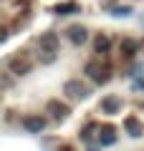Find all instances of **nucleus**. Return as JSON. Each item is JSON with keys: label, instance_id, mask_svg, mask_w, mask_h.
I'll return each mask as SVG.
<instances>
[{"label": "nucleus", "instance_id": "1", "mask_svg": "<svg viewBox=\"0 0 144 151\" xmlns=\"http://www.w3.org/2000/svg\"><path fill=\"white\" fill-rule=\"evenodd\" d=\"M36 58L41 60L43 65L53 63L58 58V35L56 33H43L38 38V45H36Z\"/></svg>", "mask_w": 144, "mask_h": 151}, {"label": "nucleus", "instance_id": "2", "mask_svg": "<svg viewBox=\"0 0 144 151\" xmlns=\"http://www.w3.org/2000/svg\"><path fill=\"white\" fill-rule=\"evenodd\" d=\"M86 76H89L96 86L109 83V78H111V65L99 63V60H89V63H86Z\"/></svg>", "mask_w": 144, "mask_h": 151}, {"label": "nucleus", "instance_id": "3", "mask_svg": "<svg viewBox=\"0 0 144 151\" xmlns=\"http://www.w3.org/2000/svg\"><path fill=\"white\" fill-rule=\"evenodd\" d=\"M8 65H10V70H13L15 76H25V73H31V68H33L28 53H15V55H10Z\"/></svg>", "mask_w": 144, "mask_h": 151}, {"label": "nucleus", "instance_id": "4", "mask_svg": "<svg viewBox=\"0 0 144 151\" xmlns=\"http://www.w3.org/2000/svg\"><path fill=\"white\" fill-rule=\"evenodd\" d=\"M63 93L68 98H73V101H81V98H89V88L84 86L81 81H66V86H63Z\"/></svg>", "mask_w": 144, "mask_h": 151}, {"label": "nucleus", "instance_id": "5", "mask_svg": "<svg viewBox=\"0 0 144 151\" xmlns=\"http://www.w3.org/2000/svg\"><path fill=\"white\" fill-rule=\"evenodd\" d=\"M96 141H99V146H111L116 141V129L114 126H101L96 131Z\"/></svg>", "mask_w": 144, "mask_h": 151}, {"label": "nucleus", "instance_id": "6", "mask_svg": "<svg viewBox=\"0 0 144 151\" xmlns=\"http://www.w3.org/2000/svg\"><path fill=\"white\" fill-rule=\"evenodd\" d=\"M68 40L73 45H84L86 40H89V30H86L84 25H71L68 28Z\"/></svg>", "mask_w": 144, "mask_h": 151}, {"label": "nucleus", "instance_id": "7", "mask_svg": "<svg viewBox=\"0 0 144 151\" xmlns=\"http://www.w3.org/2000/svg\"><path fill=\"white\" fill-rule=\"evenodd\" d=\"M23 129L31 131V134H41L46 129V119H41V116H25L23 119Z\"/></svg>", "mask_w": 144, "mask_h": 151}, {"label": "nucleus", "instance_id": "8", "mask_svg": "<svg viewBox=\"0 0 144 151\" xmlns=\"http://www.w3.org/2000/svg\"><path fill=\"white\" fill-rule=\"evenodd\" d=\"M119 108H121V98L119 96H104L101 98V111L104 113L114 116V113H119Z\"/></svg>", "mask_w": 144, "mask_h": 151}, {"label": "nucleus", "instance_id": "9", "mask_svg": "<svg viewBox=\"0 0 144 151\" xmlns=\"http://www.w3.org/2000/svg\"><path fill=\"white\" fill-rule=\"evenodd\" d=\"M124 129H127V134H129V136H134V139H137V136H142V131H144L137 116H129V119L124 121Z\"/></svg>", "mask_w": 144, "mask_h": 151}, {"label": "nucleus", "instance_id": "10", "mask_svg": "<svg viewBox=\"0 0 144 151\" xmlns=\"http://www.w3.org/2000/svg\"><path fill=\"white\" fill-rule=\"evenodd\" d=\"M94 50L96 53H109V50H111V38L99 33V35L94 38Z\"/></svg>", "mask_w": 144, "mask_h": 151}, {"label": "nucleus", "instance_id": "11", "mask_svg": "<svg viewBox=\"0 0 144 151\" xmlns=\"http://www.w3.org/2000/svg\"><path fill=\"white\" fill-rule=\"evenodd\" d=\"M48 111H51V116H56V119H66V116H68L66 106L58 103V101H48Z\"/></svg>", "mask_w": 144, "mask_h": 151}, {"label": "nucleus", "instance_id": "12", "mask_svg": "<svg viewBox=\"0 0 144 151\" xmlns=\"http://www.w3.org/2000/svg\"><path fill=\"white\" fill-rule=\"evenodd\" d=\"M134 53H137V40L124 38V40H121V55H124V58H132Z\"/></svg>", "mask_w": 144, "mask_h": 151}, {"label": "nucleus", "instance_id": "13", "mask_svg": "<svg viewBox=\"0 0 144 151\" xmlns=\"http://www.w3.org/2000/svg\"><path fill=\"white\" fill-rule=\"evenodd\" d=\"M56 13H61V15H66V13H79V5L76 3H58L56 5Z\"/></svg>", "mask_w": 144, "mask_h": 151}, {"label": "nucleus", "instance_id": "14", "mask_svg": "<svg viewBox=\"0 0 144 151\" xmlns=\"http://www.w3.org/2000/svg\"><path fill=\"white\" fill-rule=\"evenodd\" d=\"M96 129H99V126H89V129H86V131H84V134H81V139H84V141H89V139H91V136H94V134H96Z\"/></svg>", "mask_w": 144, "mask_h": 151}]
</instances>
